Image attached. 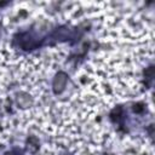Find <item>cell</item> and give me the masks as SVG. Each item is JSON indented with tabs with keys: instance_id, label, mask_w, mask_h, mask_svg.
Masks as SVG:
<instances>
[{
	"instance_id": "1",
	"label": "cell",
	"mask_w": 155,
	"mask_h": 155,
	"mask_svg": "<svg viewBox=\"0 0 155 155\" xmlns=\"http://www.w3.org/2000/svg\"><path fill=\"white\" fill-rule=\"evenodd\" d=\"M15 41L23 50H33L40 45V41L34 35H31L30 33H21L15 39Z\"/></svg>"
},
{
	"instance_id": "2",
	"label": "cell",
	"mask_w": 155,
	"mask_h": 155,
	"mask_svg": "<svg viewBox=\"0 0 155 155\" xmlns=\"http://www.w3.org/2000/svg\"><path fill=\"white\" fill-rule=\"evenodd\" d=\"M65 84H67V75L64 73H58L57 76L54 78L53 80V90L56 93H59L64 90L65 87Z\"/></svg>"
},
{
	"instance_id": "3",
	"label": "cell",
	"mask_w": 155,
	"mask_h": 155,
	"mask_svg": "<svg viewBox=\"0 0 155 155\" xmlns=\"http://www.w3.org/2000/svg\"><path fill=\"white\" fill-rule=\"evenodd\" d=\"M5 155H17L15 151H10V153H7V154H5Z\"/></svg>"
}]
</instances>
